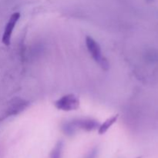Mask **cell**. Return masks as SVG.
Returning a JSON list of instances; mask_svg holds the SVG:
<instances>
[{
    "instance_id": "6da1fadb",
    "label": "cell",
    "mask_w": 158,
    "mask_h": 158,
    "mask_svg": "<svg viewBox=\"0 0 158 158\" xmlns=\"http://www.w3.org/2000/svg\"><path fill=\"white\" fill-rule=\"evenodd\" d=\"M85 43H86V49L93 60L96 63H98L103 69H107L109 67V63H108L107 60L104 58V56H103L100 44L93 37L89 36V35L86 36Z\"/></svg>"
},
{
    "instance_id": "7a4b0ae2",
    "label": "cell",
    "mask_w": 158,
    "mask_h": 158,
    "mask_svg": "<svg viewBox=\"0 0 158 158\" xmlns=\"http://www.w3.org/2000/svg\"><path fill=\"white\" fill-rule=\"evenodd\" d=\"M80 99L75 94H69L60 97L54 102V106L59 110L64 112L77 110L80 107Z\"/></svg>"
},
{
    "instance_id": "3957f363",
    "label": "cell",
    "mask_w": 158,
    "mask_h": 158,
    "mask_svg": "<svg viewBox=\"0 0 158 158\" xmlns=\"http://www.w3.org/2000/svg\"><path fill=\"white\" fill-rule=\"evenodd\" d=\"M68 122L76 131H77V129H80L87 131V132H90V131L97 130L100 124L98 120L93 118H89V117L75 118Z\"/></svg>"
},
{
    "instance_id": "277c9868",
    "label": "cell",
    "mask_w": 158,
    "mask_h": 158,
    "mask_svg": "<svg viewBox=\"0 0 158 158\" xmlns=\"http://www.w3.org/2000/svg\"><path fill=\"white\" fill-rule=\"evenodd\" d=\"M20 13L16 12H14L11 15L10 18H9V21H8L7 24H6V28H5L4 32H3L2 38V41L3 44L6 46H9L11 43V37H12V34L13 32L14 28H15V25L18 23V21L20 19Z\"/></svg>"
},
{
    "instance_id": "5b68a950",
    "label": "cell",
    "mask_w": 158,
    "mask_h": 158,
    "mask_svg": "<svg viewBox=\"0 0 158 158\" xmlns=\"http://www.w3.org/2000/svg\"><path fill=\"white\" fill-rule=\"evenodd\" d=\"M119 117V114H116V115L112 116V117H109V118L106 119L103 123H100V126L98 127V134L100 135H103V134H106L108 131V130L117 121Z\"/></svg>"
},
{
    "instance_id": "8992f818",
    "label": "cell",
    "mask_w": 158,
    "mask_h": 158,
    "mask_svg": "<svg viewBox=\"0 0 158 158\" xmlns=\"http://www.w3.org/2000/svg\"><path fill=\"white\" fill-rule=\"evenodd\" d=\"M63 140H59L52 150L50 154V158H61L63 154Z\"/></svg>"
},
{
    "instance_id": "52a82bcc",
    "label": "cell",
    "mask_w": 158,
    "mask_h": 158,
    "mask_svg": "<svg viewBox=\"0 0 158 158\" xmlns=\"http://www.w3.org/2000/svg\"><path fill=\"white\" fill-rule=\"evenodd\" d=\"M97 155H98V148H94L89 151V152L86 154L84 158H97Z\"/></svg>"
}]
</instances>
